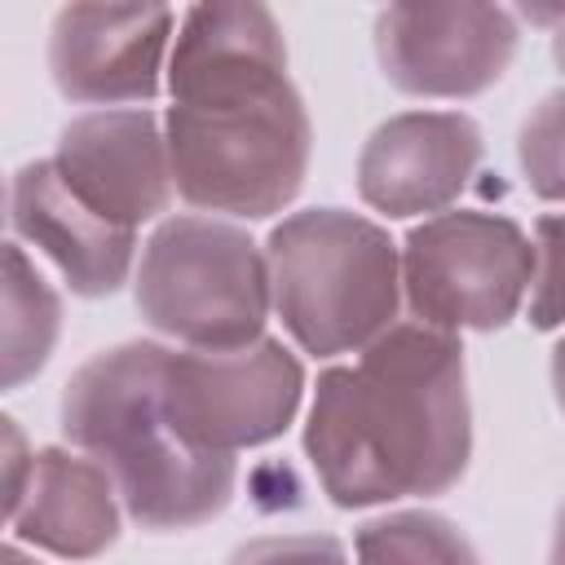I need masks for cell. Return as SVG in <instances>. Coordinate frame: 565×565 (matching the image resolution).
<instances>
[{
	"label": "cell",
	"mask_w": 565,
	"mask_h": 565,
	"mask_svg": "<svg viewBox=\"0 0 565 565\" xmlns=\"http://www.w3.org/2000/svg\"><path fill=\"white\" fill-rule=\"evenodd\" d=\"M481 163V128L459 110H411L380 124L358 159V194L388 216L441 212Z\"/></svg>",
	"instance_id": "10"
},
{
	"label": "cell",
	"mask_w": 565,
	"mask_h": 565,
	"mask_svg": "<svg viewBox=\"0 0 565 565\" xmlns=\"http://www.w3.org/2000/svg\"><path fill=\"white\" fill-rule=\"evenodd\" d=\"M300 362L278 340L168 358V415L185 446L234 455L278 437L300 406Z\"/></svg>",
	"instance_id": "7"
},
{
	"label": "cell",
	"mask_w": 565,
	"mask_h": 565,
	"mask_svg": "<svg viewBox=\"0 0 565 565\" xmlns=\"http://www.w3.org/2000/svg\"><path fill=\"white\" fill-rule=\"evenodd\" d=\"M547 565H565V508H561V516H556V534H552V556H547Z\"/></svg>",
	"instance_id": "21"
},
{
	"label": "cell",
	"mask_w": 565,
	"mask_h": 565,
	"mask_svg": "<svg viewBox=\"0 0 565 565\" xmlns=\"http://www.w3.org/2000/svg\"><path fill=\"white\" fill-rule=\"evenodd\" d=\"M57 296L40 278V269L22 256L18 243L4 247V384L18 388L49 362L57 340Z\"/></svg>",
	"instance_id": "14"
},
{
	"label": "cell",
	"mask_w": 565,
	"mask_h": 565,
	"mask_svg": "<svg viewBox=\"0 0 565 565\" xmlns=\"http://www.w3.org/2000/svg\"><path fill=\"white\" fill-rule=\"evenodd\" d=\"M0 565H35V561H26L18 547H4V552H0Z\"/></svg>",
	"instance_id": "23"
},
{
	"label": "cell",
	"mask_w": 565,
	"mask_h": 565,
	"mask_svg": "<svg viewBox=\"0 0 565 565\" xmlns=\"http://www.w3.org/2000/svg\"><path fill=\"white\" fill-rule=\"evenodd\" d=\"M57 172L106 221L132 230L168 207L172 159L146 110H97L62 128Z\"/></svg>",
	"instance_id": "11"
},
{
	"label": "cell",
	"mask_w": 565,
	"mask_h": 565,
	"mask_svg": "<svg viewBox=\"0 0 565 565\" xmlns=\"http://www.w3.org/2000/svg\"><path fill=\"white\" fill-rule=\"evenodd\" d=\"M375 53L402 93L472 97L508 71L516 22L494 4H388L375 18Z\"/></svg>",
	"instance_id": "8"
},
{
	"label": "cell",
	"mask_w": 565,
	"mask_h": 565,
	"mask_svg": "<svg viewBox=\"0 0 565 565\" xmlns=\"http://www.w3.org/2000/svg\"><path fill=\"white\" fill-rule=\"evenodd\" d=\"M305 450L340 508L450 490L472 450L463 344L424 322L388 327L353 366L318 375Z\"/></svg>",
	"instance_id": "2"
},
{
	"label": "cell",
	"mask_w": 565,
	"mask_h": 565,
	"mask_svg": "<svg viewBox=\"0 0 565 565\" xmlns=\"http://www.w3.org/2000/svg\"><path fill=\"white\" fill-rule=\"evenodd\" d=\"M534 278V247L490 212H441L411 230L402 282L415 318L437 331H494L516 309Z\"/></svg>",
	"instance_id": "6"
},
{
	"label": "cell",
	"mask_w": 565,
	"mask_h": 565,
	"mask_svg": "<svg viewBox=\"0 0 565 565\" xmlns=\"http://www.w3.org/2000/svg\"><path fill=\"white\" fill-rule=\"evenodd\" d=\"M552 57H556V66L565 71V9H561V26H556V35H552Z\"/></svg>",
	"instance_id": "22"
},
{
	"label": "cell",
	"mask_w": 565,
	"mask_h": 565,
	"mask_svg": "<svg viewBox=\"0 0 565 565\" xmlns=\"http://www.w3.org/2000/svg\"><path fill=\"white\" fill-rule=\"evenodd\" d=\"M552 388H556V402L565 411V340L552 349Z\"/></svg>",
	"instance_id": "20"
},
{
	"label": "cell",
	"mask_w": 565,
	"mask_h": 565,
	"mask_svg": "<svg viewBox=\"0 0 565 565\" xmlns=\"http://www.w3.org/2000/svg\"><path fill=\"white\" fill-rule=\"evenodd\" d=\"M168 349L132 340L88 358L62 393V433L115 481L146 530L212 521L234 494V459L181 441L168 415Z\"/></svg>",
	"instance_id": "3"
},
{
	"label": "cell",
	"mask_w": 565,
	"mask_h": 565,
	"mask_svg": "<svg viewBox=\"0 0 565 565\" xmlns=\"http://www.w3.org/2000/svg\"><path fill=\"white\" fill-rule=\"evenodd\" d=\"M9 221L35 243L79 296H110L132 265V230L97 216L57 172L53 159L18 168L9 185Z\"/></svg>",
	"instance_id": "12"
},
{
	"label": "cell",
	"mask_w": 565,
	"mask_h": 565,
	"mask_svg": "<svg viewBox=\"0 0 565 565\" xmlns=\"http://www.w3.org/2000/svg\"><path fill=\"white\" fill-rule=\"evenodd\" d=\"M521 168L539 199L565 203V93H552L534 106L521 128Z\"/></svg>",
	"instance_id": "16"
},
{
	"label": "cell",
	"mask_w": 565,
	"mask_h": 565,
	"mask_svg": "<svg viewBox=\"0 0 565 565\" xmlns=\"http://www.w3.org/2000/svg\"><path fill=\"white\" fill-rule=\"evenodd\" d=\"M274 309L305 353L366 349L393 327L402 265L393 238L353 212L309 207L269 234Z\"/></svg>",
	"instance_id": "4"
},
{
	"label": "cell",
	"mask_w": 565,
	"mask_h": 565,
	"mask_svg": "<svg viewBox=\"0 0 565 565\" xmlns=\"http://www.w3.org/2000/svg\"><path fill=\"white\" fill-rule=\"evenodd\" d=\"M230 565H344V547L331 534H278L243 543Z\"/></svg>",
	"instance_id": "18"
},
{
	"label": "cell",
	"mask_w": 565,
	"mask_h": 565,
	"mask_svg": "<svg viewBox=\"0 0 565 565\" xmlns=\"http://www.w3.org/2000/svg\"><path fill=\"white\" fill-rule=\"evenodd\" d=\"M358 565H481L468 534L437 512H393L358 530Z\"/></svg>",
	"instance_id": "15"
},
{
	"label": "cell",
	"mask_w": 565,
	"mask_h": 565,
	"mask_svg": "<svg viewBox=\"0 0 565 565\" xmlns=\"http://www.w3.org/2000/svg\"><path fill=\"white\" fill-rule=\"evenodd\" d=\"M172 9L66 4L53 18L49 71L71 102H146L159 88Z\"/></svg>",
	"instance_id": "9"
},
{
	"label": "cell",
	"mask_w": 565,
	"mask_h": 565,
	"mask_svg": "<svg viewBox=\"0 0 565 565\" xmlns=\"http://www.w3.org/2000/svg\"><path fill=\"white\" fill-rule=\"evenodd\" d=\"M9 525L26 543L49 547L57 556H97L119 539L115 481L97 459H79L49 446L35 455Z\"/></svg>",
	"instance_id": "13"
},
{
	"label": "cell",
	"mask_w": 565,
	"mask_h": 565,
	"mask_svg": "<svg viewBox=\"0 0 565 565\" xmlns=\"http://www.w3.org/2000/svg\"><path fill=\"white\" fill-rule=\"evenodd\" d=\"M168 84L172 185L194 207L269 216L300 190L313 128L265 4L190 9Z\"/></svg>",
	"instance_id": "1"
},
{
	"label": "cell",
	"mask_w": 565,
	"mask_h": 565,
	"mask_svg": "<svg viewBox=\"0 0 565 565\" xmlns=\"http://www.w3.org/2000/svg\"><path fill=\"white\" fill-rule=\"evenodd\" d=\"M530 322L539 331L565 322V216L539 221V282L530 300Z\"/></svg>",
	"instance_id": "17"
},
{
	"label": "cell",
	"mask_w": 565,
	"mask_h": 565,
	"mask_svg": "<svg viewBox=\"0 0 565 565\" xmlns=\"http://www.w3.org/2000/svg\"><path fill=\"white\" fill-rule=\"evenodd\" d=\"M31 463H35V455L26 459V450H22V437H18L13 419H4V512H9V516H13V508H18L22 490H26Z\"/></svg>",
	"instance_id": "19"
},
{
	"label": "cell",
	"mask_w": 565,
	"mask_h": 565,
	"mask_svg": "<svg viewBox=\"0 0 565 565\" xmlns=\"http://www.w3.org/2000/svg\"><path fill=\"white\" fill-rule=\"evenodd\" d=\"M269 300V260L238 225L172 216L141 252V318L194 349H243L260 340Z\"/></svg>",
	"instance_id": "5"
}]
</instances>
